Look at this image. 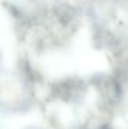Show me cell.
<instances>
[{"mask_svg":"<svg viewBox=\"0 0 128 129\" xmlns=\"http://www.w3.org/2000/svg\"><path fill=\"white\" fill-rule=\"evenodd\" d=\"M103 129H108V128H103Z\"/></svg>","mask_w":128,"mask_h":129,"instance_id":"6da1fadb","label":"cell"}]
</instances>
